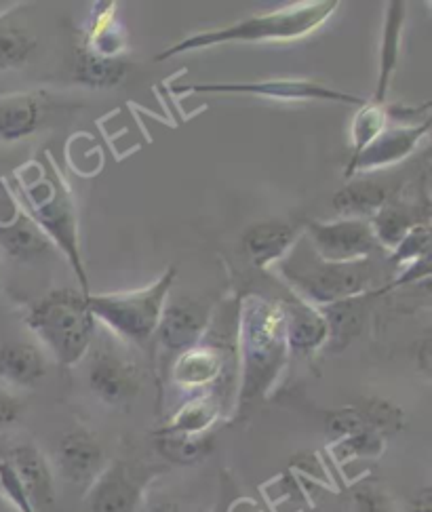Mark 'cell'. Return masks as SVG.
<instances>
[{
  "label": "cell",
  "instance_id": "1",
  "mask_svg": "<svg viewBox=\"0 0 432 512\" xmlns=\"http://www.w3.org/2000/svg\"><path fill=\"white\" fill-rule=\"evenodd\" d=\"M340 7L338 0H308L285 7L281 11L251 15L241 22H234L224 28L196 32L184 41L171 45L167 51L156 55V62L175 57L180 53L232 45V43H266V41H296L319 30L327 19Z\"/></svg>",
  "mask_w": 432,
  "mask_h": 512
},
{
  "label": "cell",
  "instance_id": "2",
  "mask_svg": "<svg viewBox=\"0 0 432 512\" xmlns=\"http://www.w3.org/2000/svg\"><path fill=\"white\" fill-rule=\"evenodd\" d=\"M287 354L285 312L277 302L247 295L241 304L243 401L255 399L277 378Z\"/></svg>",
  "mask_w": 432,
  "mask_h": 512
},
{
  "label": "cell",
  "instance_id": "3",
  "mask_svg": "<svg viewBox=\"0 0 432 512\" xmlns=\"http://www.w3.org/2000/svg\"><path fill=\"white\" fill-rule=\"evenodd\" d=\"M26 325L64 367L81 361L95 338V319L87 295L74 289L47 293L30 308Z\"/></svg>",
  "mask_w": 432,
  "mask_h": 512
},
{
  "label": "cell",
  "instance_id": "4",
  "mask_svg": "<svg viewBox=\"0 0 432 512\" xmlns=\"http://www.w3.org/2000/svg\"><path fill=\"white\" fill-rule=\"evenodd\" d=\"M19 196H22L26 205L24 211L32 222L45 232L49 241L64 249L66 258L83 283V293L89 295L87 274L81 260V249H78L76 211L64 182L55 173H47L43 165H36V173L30 180L19 175Z\"/></svg>",
  "mask_w": 432,
  "mask_h": 512
},
{
  "label": "cell",
  "instance_id": "5",
  "mask_svg": "<svg viewBox=\"0 0 432 512\" xmlns=\"http://www.w3.org/2000/svg\"><path fill=\"white\" fill-rule=\"evenodd\" d=\"M178 268L169 266L150 287L127 293L87 295V304L95 321H102L116 336L133 344H146L161 323L167 295Z\"/></svg>",
  "mask_w": 432,
  "mask_h": 512
},
{
  "label": "cell",
  "instance_id": "6",
  "mask_svg": "<svg viewBox=\"0 0 432 512\" xmlns=\"http://www.w3.org/2000/svg\"><path fill=\"white\" fill-rule=\"evenodd\" d=\"M279 264L287 283L296 289L308 304L329 306L346 298L361 295L367 285L371 270L369 264L352 262V264H331L323 262L314 255V260H308L306 255L298 253L289 260H281Z\"/></svg>",
  "mask_w": 432,
  "mask_h": 512
},
{
  "label": "cell",
  "instance_id": "7",
  "mask_svg": "<svg viewBox=\"0 0 432 512\" xmlns=\"http://www.w3.org/2000/svg\"><path fill=\"white\" fill-rule=\"evenodd\" d=\"M173 91L175 93H239V95L274 97V100H321V102H340L348 106L365 104V100L359 95L329 89L319 83L304 81V78L302 81H291V78H272V81H253V83L175 85Z\"/></svg>",
  "mask_w": 432,
  "mask_h": 512
},
{
  "label": "cell",
  "instance_id": "8",
  "mask_svg": "<svg viewBox=\"0 0 432 512\" xmlns=\"http://www.w3.org/2000/svg\"><path fill=\"white\" fill-rule=\"evenodd\" d=\"M306 230L314 255L331 264L363 262L378 245L365 220L340 218L336 222H312Z\"/></svg>",
  "mask_w": 432,
  "mask_h": 512
},
{
  "label": "cell",
  "instance_id": "9",
  "mask_svg": "<svg viewBox=\"0 0 432 512\" xmlns=\"http://www.w3.org/2000/svg\"><path fill=\"white\" fill-rule=\"evenodd\" d=\"M89 386L93 395L108 405H127L140 390V371L119 352H97L89 367Z\"/></svg>",
  "mask_w": 432,
  "mask_h": 512
},
{
  "label": "cell",
  "instance_id": "10",
  "mask_svg": "<svg viewBox=\"0 0 432 512\" xmlns=\"http://www.w3.org/2000/svg\"><path fill=\"white\" fill-rule=\"evenodd\" d=\"M55 464L60 475L74 485H91L102 472V445L85 428L68 430L57 443Z\"/></svg>",
  "mask_w": 432,
  "mask_h": 512
},
{
  "label": "cell",
  "instance_id": "11",
  "mask_svg": "<svg viewBox=\"0 0 432 512\" xmlns=\"http://www.w3.org/2000/svg\"><path fill=\"white\" fill-rule=\"evenodd\" d=\"M430 121L411 127H386L376 140L359 152L357 159H352L346 167V177H352L357 171L380 169L392 163H399L414 152L422 137L428 133Z\"/></svg>",
  "mask_w": 432,
  "mask_h": 512
},
{
  "label": "cell",
  "instance_id": "12",
  "mask_svg": "<svg viewBox=\"0 0 432 512\" xmlns=\"http://www.w3.org/2000/svg\"><path fill=\"white\" fill-rule=\"evenodd\" d=\"M34 512H57V494L51 468L34 445H19L7 458Z\"/></svg>",
  "mask_w": 432,
  "mask_h": 512
},
{
  "label": "cell",
  "instance_id": "13",
  "mask_svg": "<svg viewBox=\"0 0 432 512\" xmlns=\"http://www.w3.org/2000/svg\"><path fill=\"white\" fill-rule=\"evenodd\" d=\"M207 321L209 308L203 302L178 298L163 308L161 323L156 331H159L161 342L167 348L184 352L199 344L203 331L207 329Z\"/></svg>",
  "mask_w": 432,
  "mask_h": 512
},
{
  "label": "cell",
  "instance_id": "14",
  "mask_svg": "<svg viewBox=\"0 0 432 512\" xmlns=\"http://www.w3.org/2000/svg\"><path fill=\"white\" fill-rule=\"evenodd\" d=\"M142 487L133 479L123 462H116L100 472L91 483L89 508L91 512H135L140 504Z\"/></svg>",
  "mask_w": 432,
  "mask_h": 512
},
{
  "label": "cell",
  "instance_id": "15",
  "mask_svg": "<svg viewBox=\"0 0 432 512\" xmlns=\"http://www.w3.org/2000/svg\"><path fill=\"white\" fill-rule=\"evenodd\" d=\"M47 100L41 93L0 95V144L26 140L43 125Z\"/></svg>",
  "mask_w": 432,
  "mask_h": 512
},
{
  "label": "cell",
  "instance_id": "16",
  "mask_svg": "<svg viewBox=\"0 0 432 512\" xmlns=\"http://www.w3.org/2000/svg\"><path fill=\"white\" fill-rule=\"evenodd\" d=\"M296 236L298 232L291 224L270 220L251 226L243 236V245L251 262L266 268L285 258V253L296 243Z\"/></svg>",
  "mask_w": 432,
  "mask_h": 512
},
{
  "label": "cell",
  "instance_id": "17",
  "mask_svg": "<svg viewBox=\"0 0 432 512\" xmlns=\"http://www.w3.org/2000/svg\"><path fill=\"white\" fill-rule=\"evenodd\" d=\"M287 348L293 352H312L329 340V329L321 310L306 302L283 306Z\"/></svg>",
  "mask_w": 432,
  "mask_h": 512
},
{
  "label": "cell",
  "instance_id": "18",
  "mask_svg": "<svg viewBox=\"0 0 432 512\" xmlns=\"http://www.w3.org/2000/svg\"><path fill=\"white\" fill-rule=\"evenodd\" d=\"M51 249V241L38 228L30 215L19 209L15 218L7 224H0V251L7 258L17 262H28Z\"/></svg>",
  "mask_w": 432,
  "mask_h": 512
},
{
  "label": "cell",
  "instance_id": "19",
  "mask_svg": "<svg viewBox=\"0 0 432 512\" xmlns=\"http://www.w3.org/2000/svg\"><path fill=\"white\" fill-rule=\"evenodd\" d=\"M388 188L373 180L348 182L336 192L331 199V207L336 209L340 218L348 220H365L369 222L382 207L388 205Z\"/></svg>",
  "mask_w": 432,
  "mask_h": 512
},
{
  "label": "cell",
  "instance_id": "20",
  "mask_svg": "<svg viewBox=\"0 0 432 512\" xmlns=\"http://www.w3.org/2000/svg\"><path fill=\"white\" fill-rule=\"evenodd\" d=\"M43 352L28 342H7L0 346V380L9 386L30 388L45 376Z\"/></svg>",
  "mask_w": 432,
  "mask_h": 512
},
{
  "label": "cell",
  "instance_id": "21",
  "mask_svg": "<svg viewBox=\"0 0 432 512\" xmlns=\"http://www.w3.org/2000/svg\"><path fill=\"white\" fill-rule=\"evenodd\" d=\"M131 66L125 57H104L78 49L74 59V81L91 89H114L121 85Z\"/></svg>",
  "mask_w": 432,
  "mask_h": 512
},
{
  "label": "cell",
  "instance_id": "22",
  "mask_svg": "<svg viewBox=\"0 0 432 512\" xmlns=\"http://www.w3.org/2000/svg\"><path fill=\"white\" fill-rule=\"evenodd\" d=\"M36 49V34L19 19V9L0 13V70L22 68Z\"/></svg>",
  "mask_w": 432,
  "mask_h": 512
},
{
  "label": "cell",
  "instance_id": "23",
  "mask_svg": "<svg viewBox=\"0 0 432 512\" xmlns=\"http://www.w3.org/2000/svg\"><path fill=\"white\" fill-rule=\"evenodd\" d=\"M83 49L104 55V57H123V51L127 49V34L116 19L114 5H100L93 13V22L87 28Z\"/></svg>",
  "mask_w": 432,
  "mask_h": 512
},
{
  "label": "cell",
  "instance_id": "24",
  "mask_svg": "<svg viewBox=\"0 0 432 512\" xmlns=\"http://www.w3.org/2000/svg\"><path fill=\"white\" fill-rule=\"evenodd\" d=\"M403 17H405V3H395L388 5L386 13V28L382 36V55H380V76H378V87L376 95H373L371 102L384 104L386 100V91L390 87L392 74L397 70L399 64V47H401V30H403Z\"/></svg>",
  "mask_w": 432,
  "mask_h": 512
},
{
  "label": "cell",
  "instance_id": "25",
  "mask_svg": "<svg viewBox=\"0 0 432 512\" xmlns=\"http://www.w3.org/2000/svg\"><path fill=\"white\" fill-rule=\"evenodd\" d=\"M222 369V357L213 348L207 346H192L180 352V359L175 363L173 378L180 386L196 388L205 386L218 378Z\"/></svg>",
  "mask_w": 432,
  "mask_h": 512
},
{
  "label": "cell",
  "instance_id": "26",
  "mask_svg": "<svg viewBox=\"0 0 432 512\" xmlns=\"http://www.w3.org/2000/svg\"><path fill=\"white\" fill-rule=\"evenodd\" d=\"M363 302H365V295L361 293V295H355V298H346L321 308L331 342L344 346L361 331L365 321Z\"/></svg>",
  "mask_w": 432,
  "mask_h": 512
},
{
  "label": "cell",
  "instance_id": "27",
  "mask_svg": "<svg viewBox=\"0 0 432 512\" xmlns=\"http://www.w3.org/2000/svg\"><path fill=\"white\" fill-rule=\"evenodd\" d=\"M369 226L373 236H376V243H382L390 249H397L399 243L409 234V230L416 226V218L414 213L407 209L386 205L373 215L369 220Z\"/></svg>",
  "mask_w": 432,
  "mask_h": 512
},
{
  "label": "cell",
  "instance_id": "28",
  "mask_svg": "<svg viewBox=\"0 0 432 512\" xmlns=\"http://www.w3.org/2000/svg\"><path fill=\"white\" fill-rule=\"evenodd\" d=\"M156 445H159V451L167 460L180 464H194L203 460L211 451V437H190L175 435V432H161V439L156 441Z\"/></svg>",
  "mask_w": 432,
  "mask_h": 512
},
{
  "label": "cell",
  "instance_id": "29",
  "mask_svg": "<svg viewBox=\"0 0 432 512\" xmlns=\"http://www.w3.org/2000/svg\"><path fill=\"white\" fill-rule=\"evenodd\" d=\"M386 114L388 110L384 104L376 102H365L355 116V123H352V154L350 161L357 159L359 152L367 148L376 137L386 129Z\"/></svg>",
  "mask_w": 432,
  "mask_h": 512
},
{
  "label": "cell",
  "instance_id": "30",
  "mask_svg": "<svg viewBox=\"0 0 432 512\" xmlns=\"http://www.w3.org/2000/svg\"><path fill=\"white\" fill-rule=\"evenodd\" d=\"M215 416H218V409H215V405L209 399H205V397L194 399L178 411V416L171 420V424L163 432H175V435L196 437L213 424Z\"/></svg>",
  "mask_w": 432,
  "mask_h": 512
},
{
  "label": "cell",
  "instance_id": "31",
  "mask_svg": "<svg viewBox=\"0 0 432 512\" xmlns=\"http://www.w3.org/2000/svg\"><path fill=\"white\" fill-rule=\"evenodd\" d=\"M369 430L386 435V432H397L403 426V411L382 399H367L361 407H357Z\"/></svg>",
  "mask_w": 432,
  "mask_h": 512
},
{
  "label": "cell",
  "instance_id": "32",
  "mask_svg": "<svg viewBox=\"0 0 432 512\" xmlns=\"http://www.w3.org/2000/svg\"><path fill=\"white\" fill-rule=\"evenodd\" d=\"M382 449H384V437L367 428V430L357 432V435L338 441L336 454H338L340 460H344V458H369V456H378Z\"/></svg>",
  "mask_w": 432,
  "mask_h": 512
},
{
  "label": "cell",
  "instance_id": "33",
  "mask_svg": "<svg viewBox=\"0 0 432 512\" xmlns=\"http://www.w3.org/2000/svg\"><path fill=\"white\" fill-rule=\"evenodd\" d=\"M361 430H367V424L357 407H344L338 411H331L325 422L327 437L336 443L346 437L357 435Z\"/></svg>",
  "mask_w": 432,
  "mask_h": 512
},
{
  "label": "cell",
  "instance_id": "34",
  "mask_svg": "<svg viewBox=\"0 0 432 512\" xmlns=\"http://www.w3.org/2000/svg\"><path fill=\"white\" fill-rule=\"evenodd\" d=\"M428 245H430V232L426 226H414L409 234L395 249V260L401 262H420L428 258Z\"/></svg>",
  "mask_w": 432,
  "mask_h": 512
},
{
  "label": "cell",
  "instance_id": "35",
  "mask_svg": "<svg viewBox=\"0 0 432 512\" xmlns=\"http://www.w3.org/2000/svg\"><path fill=\"white\" fill-rule=\"evenodd\" d=\"M352 512H397L382 489L373 485H361L352 498Z\"/></svg>",
  "mask_w": 432,
  "mask_h": 512
},
{
  "label": "cell",
  "instance_id": "36",
  "mask_svg": "<svg viewBox=\"0 0 432 512\" xmlns=\"http://www.w3.org/2000/svg\"><path fill=\"white\" fill-rule=\"evenodd\" d=\"M19 413H22L19 403L13 397L5 395V392H0V432L11 428L17 422Z\"/></svg>",
  "mask_w": 432,
  "mask_h": 512
},
{
  "label": "cell",
  "instance_id": "37",
  "mask_svg": "<svg viewBox=\"0 0 432 512\" xmlns=\"http://www.w3.org/2000/svg\"><path fill=\"white\" fill-rule=\"evenodd\" d=\"M407 512H432V494H430V487L420 489L418 494L409 500Z\"/></svg>",
  "mask_w": 432,
  "mask_h": 512
},
{
  "label": "cell",
  "instance_id": "38",
  "mask_svg": "<svg viewBox=\"0 0 432 512\" xmlns=\"http://www.w3.org/2000/svg\"><path fill=\"white\" fill-rule=\"evenodd\" d=\"M416 357H418V361H420V369H422L424 373H428V371H430V359H432V357H430V338H424V340L420 342Z\"/></svg>",
  "mask_w": 432,
  "mask_h": 512
},
{
  "label": "cell",
  "instance_id": "39",
  "mask_svg": "<svg viewBox=\"0 0 432 512\" xmlns=\"http://www.w3.org/2000/svg\"><path fill=\"white\" fill-rule=\"evenodd\" d=\"M152 512H182V508L178 504H161V506H156Z\"/></svg>",
  "mask_w": 432,
  "mask_h": 512
},
{
  "label": "cell",
  "instance_id": "40",
  "mask_svg": "<svg viewBox=\"0 0 432 512\" xmlns=\"http://www.w3.org/2000/svg\"><path fill=\"white\" fill-rule=\"evenodd\" d=\"M0 512H9V510H5V508H0ZM13 512V510H11Z\"/></svg>",
  "mask_w": 432,
  "mask_h": 512
},
{
  "label": "cell",
  "instance_id": "41",
  "mask_svg": "<svg viewBox=\"0 0 432 512\" xmlns=\"http://www.w3.org/2000/svg\"><path fill=\"white\" fill-rule=\"evenodd\" d=\"M0 289H3V287H0Z\"/></svg>",
  "mask_w": 432,
  "mask_h": 512
}]
</instances>
